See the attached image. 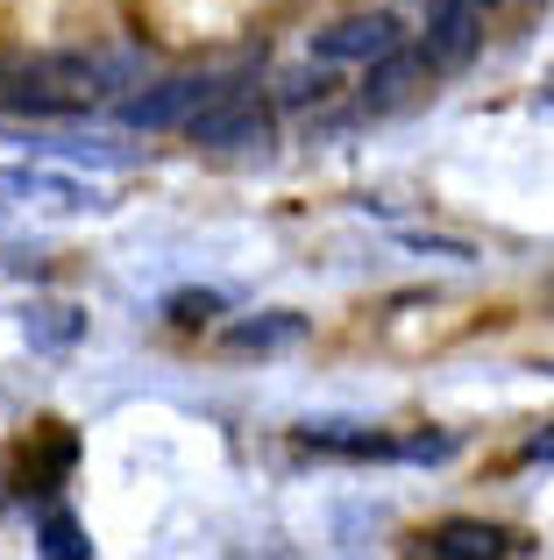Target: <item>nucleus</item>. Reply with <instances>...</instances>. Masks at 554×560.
I'll return each instance as SVG.
<instances>
[{"label": "nucleus", "instance_id": "obj_4", "mask_svg": "<svg viewBox=\"0 0 554 560\" xmlns=\"http://www.w3.org/2000/svg\"><path fill=\"white\" fill-rule=\"evenodd\" d=\"M405 43V28L391 22V14H348V22L320 28L313 57L320 65H377V57H391Z\"/></svg>", "mask_w": 554, "mask_h": 560}, {"label": "nucleus", "instance_id": "obj_9", "mask_svg": "<svg viewBox=\"0 0 554 560\" xmlns=\"http://www.w3.org/2000/svg\"><path fill=\"white\" fill-rule=\"evenodd\" d=\"M299 334H305V313H256V319H235L221 341L235 355H270V348H291Z\"/></svg>", "mask_w": 554, "mask_h": 560}, {"label": "nucleus", "instance_id": "obj_12", "mask_svg": "<svg viewBox=\"0 0 554 560\" xmlns=\"http://www.w3.org/2000/svg\"><path fill=\"white\" fill-rule=\"evenodd\" d=\"M43 553H50V560H85V553H93V539L79 533L71 511H50V518H43Z\"/></svg>", "mask_w": 554, "mask_h": 560}, {"label": "nucleus", "instance_id": "obj_2", "mask_svg": "<svg viewBox=\"0 0 554 560\" xmlns=\"http://www.w3.org/2000/svg\"><path fill=\"white\" fill-rule=\"evenodd\" d=\"M193 142H213V150H256V142H270V107L256 100V85H221L193 114Z\"/></svg>", "mask_w": 554, "mask_h": 560}, {"label": "nucleus", "instance_id": "obj_1", "mask_svg": "<svg viewBox=\"0 0 554 560\" xmlns=\"http://www.w3.org/2000/svg\"><path fill=\"white\" fill-rule=\"evenodd\" d=\"M93 100V65H36L14 85H0V114H85Z\"/></svg>", "mask_w": 554, "mask_h": 560}, {"label": "nucleus", "instance_id": "obj_6", "mask_svg": "<svg viewBox=\"0 0 554 560\" xmlns=\"http://www.w3.org/2000/svg\"><path fill=\"white\" fill-rule=\"evenodd\" d=\"M427 553L441 560H505V553H533L527 533H505V525H476V518H448L427 533Z\"/></svg>", "mask_w": 554, "mask_h": 560}, {"label": "nucleus", "instance_id": "obj_7", "mask_svg": "<svg viewBox=\"0 0 554 560\" xmlns=\"http://www.w3.org/2000/svg\"><path fill=\"white\" fill-rule=\"evenodd\" d=\"M427 71H434V57H427V50H405V43H399L391 57H377V65H370L362 107H377V114H384V107H405V100L419 93V79H427Z\"/></svg>", "mask_w": 554, "mask_h": 560}, {"label": "nucleus", "instance_id": "obj_11", "mask_svg": "<svg viewBox=\"0 0 554 560\" xmlns=\"http://www.w3.org/2000/svg\"><path fill=\"white\" fill-rule=\"evenodd\" d=\"M85 334V313H71V305H43V313H28V341L36 348H65Z\"/></svg>", "mask_w": 554, "mask_h": 560}, {"label": "nucleus", "instance_id": "obj_13", "mask_svg": "<svg viewBox=\"0 0 554 560\" xmlns=\"http://www.w3.org/2000/svg\"><path fill=\"white\" fill-rule=\"evenodd\" d=\"M164 313H171V327H207V319L228 313V305H221V291H171Z\"/></svg>", "mask_w": 554, "mask_h": 560}, {"label": "nucleus", "instance_id": "obj_10", "mask_svg": "<svg viewBox=\"0 0 554 560\" xmlns=\"http://www.w3.org/2000/svg\"><path fill=\"white\" fill-rule=\"evenodd\" d=\"M0 191H8V199H57V206H93V185H79V178H57V171H28V164L0 171Z\"/></svg>", "mask_w": 554, "mask_h": 560}, {"label": "nucleus", "instance_id": "obj_5", "mask_svg": "<svg viewBox=\"0 0 554 560\" xmlns=\"http://www.w3.org/2000/svg\"><path fill=\"white\" fill-rule=\"evenodd\" d=\"M299 447L342 454V462H413V440L370 433V425H348V419H313V425H299Z\"/></svg>", "mask_w": 554, "mask_h": 560}, {"label": "nucleus", "instance_id": "obj_3", "mask_svg": "<svg viewBox=\"0 0 554 560\" xmlns=\"http://www.w3.org/2000/svg\"><path fill=\"white\" fill-rule=\"evenodd\" d=\"M221 93V79H164V85H150V93H136V100H122V128H142V136H157V128H193V114L207 107V100Z\"/></svg>", "mask_w": 554, "mask_h": 560}, {"label": "nucleus", "instance_id": "obj_14", "mask_svg": "<svg viewBox=\"0 0 554 560\" xmlns=\"http://www.w3.org/2000/svg\"><path fill=\"white\" fill-rule=\"evenodd\" d=\"M527 454H533L541 468H554V425H547V433H533V447H527Z\"/></svg>", "mask_w": 554, "mask_h": 560}, {"label": "nucleus", "instance_id": "obj_8", "mask_svg": "<svg viewBox=\"0 0 554 560\" xmlns=\"http://www.w3.org/2000/svg\"><path fill=\"white\" fill-rule=\"evenodd\" d=\"M427 57L434 65H470L476 57V0H434L427 8Z\"/></svg>", "mask_w": 554, "mask_h": 560}]
</instances>
